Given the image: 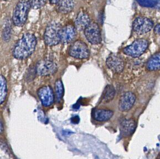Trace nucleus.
Listing matches in <instances>:
<instances>
[{"label": "nucleus", "mask_w": 160, "mask_h": 159, "mask_svg": "<svg viewBox=\"0 0 160 159\" xmlns=\"http://www.w3.org/2000/svg\"><path fill=\"white\" fill-rule=\"evenodd\" d=\"M55 93L57 101H60L64 94V87L61 80H58L55 83Z\"/></svg>", "instance_id": "21"}, {"label": "nucleus", "mask_w": 160, "mask_h": 159, "mask_svg": "<svg viewBox=\"0 0 160 159\" xmlns=\"http://www.w3.org/2000/svg\"><path fill=\"white\" fill-rule=\"evenodd\" d=\"M106 62L108 68L115 73H120L124 70V60L118 54H110L107 58Z\"/></svg>", "instance_id": "9"}, {"label": "nucleus", "mask_w": 160, "mask_h": 159, "mask_svg": "<svg viewBox=\"0 0 160 159\" xmlns=\"http://www.w3.org/2000/svg\"><path fill=\"white\" fill-rule=\"evenodd\" d=\"M36 72L41 76L53 74L57 70V65L53 61L44 59L39 61L36 65Z\"/></svg>", "instance_id": "8"}, {"label": "nucleus", "mask_w": 160, "mask_h": 159, "mask_svg": "<svg viewBox=\"0 0 160 159\" xmlns=\"http://www.w3.org/2000/svg\"><path fill=\"white\" fill-rule=\"evenodd\" d=\"M3 130V126L2 123L0 122V133H2Z\"/></svg>", "instance_id": "27"}, {"label": "nucleus", "mask_w": 160, "mask_h": 159, "mask_svg": "<svg viewBox=\"0 0 160 159\" xmlns=\"http://www.w3.org/2000/svg\"><path fill=\"white\" fill-rule=\"evenodd\" d=\"M12 26L10 21L8 20L5 23L2 31V38L5 42H8L12 36Z\"/></svg>", "instance_id": "20"}, {"label": "nucleus", "mask_w": 160, "mask_h": 159, "mask_svg": "<svg viewBox=\"0 0 160 159\" xmlns=\"http://www.w3.org/2000/svg\"><path fill=\"white\" fill-rule=\"evenodd\" d=\"M37 46V38L33 34L27 33L17 41L13 49V56L18 59L29 57L34 52Z\"/></svg>", "instance_id": "1"}, {"label": "nucleus", "mask_w": 160, "mask_h": 159, "mask_svg": "<svg viewBox=\"0 0 160 159\" xmlns=\"http://www.w3.org/2000/svg\"><path fill=\"white\" fill-rule=\"evenodd\" d=\"M84 34L88 41L92 44H98L102 42L100 29L99 25L95 22H90L84 30Z\"/></svg>", "instance_id": "6"}, {"label": "nucleus", "mask_w": 160, "mask_h": 159, "mask_svg": "<svg viewBox=\"0 0 160 159\" xmlns=\"http://www.w3.org/2000/svg\"><path fill=\"white\" fill-rule=\"evenodd\" d=\"M153 26L152 21L147 17H138L132 24L133 31L138 34H143L150 31Z\"/></svg>", "instance_id": "7"}, {"label": "nucleus", "mask_w": 160, "mask_h": 159, "mask_svg": "<svg viewBox=\"0 0 160 159\" xmlns=\"http://www.w3.org/2000/svg\"><path fill=\"white\" fill-rule=\"evenodd\" d=\"M59 1V0H50V3L52 5H56Z\"/></svg>", "instance_id": "26"}, {"label": "nucleus", "mask_w": 160, "mask_h": 159, "mask_svg": "<svg viewBox=\"0 0 160 159\" xmlns=\"http://www.w3.org/2000/svg\"><path fill=\"white\" fill-rule=\"evenodd\" d=\"M62 27L57 22H51L47 26L44 40L47 46H54L61 42V33Z\"/></svg>", "instance_id": "3"}, {"label": "nucleus", "mask_w": 160, "mask_h": 159, "mask_svg": "<svg viewBox=\"0 0 160 159\" xmlns=\"http://www.w3.org/2000/svg\"><path fill=\"white\" fill-rule=\"evenodd\" d=\"M7 94L8 87L6 80L3 75H0V105L5 101Z\"/></svg>", "instance_id": "18"}, {"label": "nucleus", "mask_w": 160, "mask_h": 159, "mask_svg": "<svg viewBox=\"0 0 160 159\" xmlns=\"http://www.w3.org/2000/svg\"><path fill=\"white\" fill-rule=\"evenodd\" d=\"M138 4L144 8H152L157 4L155 0H137Z\"/></svg>", "instance_id": "23"}, {"label": "nucleus", "mask_w": 160, "mask_h": 159, "mask_svg": "<svg viewBox=\"0 0 160 159\" xmlns=\"http://www.w3.org/2000/svg\"><path fill=\"white\" fill-rule=\"evenodd\" d=\"M136 124L135 121L132 119H125L120 124V132L124 137H129L135 131Z\"/></svg>", "instance_id": "14"}, {"label": "nucleus", "mask_w": 160, "mask_h": 159, "mask_svg": "<svg viewBox=\"0 0 160 159\" xmlns=\"http://www.w3.org/2000/svg\"><path fill=\"white\" fill-rule=\"evenodd\" d=\"M148 41L144 39H138L133 42L131 45L124 48L123 52L128 56L138 58L143 54L148 47Z\"/></svg>", "instance_id": "4"}, {"label": "nucleus", "mask_w": 160, "mask_h": 159, "mask_svg": "<svg viewBox=\"0 0 160 159\" xmlns=\"http://www.w3.org/2000/svg\"><path fill=\"white\" fill-rule=\"evenodd\" d=\"M115 94V90L113 86L112 85H108L105 87L102 94L103 100L106 103L109 102L114 99Z\"/></svg>", "instance_id": "19"}, {"label": "nucleus", "mask_w": 160, "mask_h": 159, "mask_svg": "<svg viewBox=\"0 0 160 159\" xmlns=\"http://www.w3.org/2000/svg\"><path fill=\"white\" fill-rule=\"evenodd\" d=\"M31 8L29 1L20 0L15 6L12 15V22L15 26L21 27L27 21L29 10Z\"/></svg>", "instance_id": "2"}, {"label": "nucleus", "mask_w": 160, "mask_h": 159, "mask_svg": "<svg viewBox=\"0 0 160 159\" xmlns=\"http://www.w3.org/2000/svg\"><path fill=\"white\" fill-rule=\"evenodd\" d=\"M72 122L73 123H78L79 122V117L78 116H74V117H73L72 119Z\"/></svg>", "instance_id": "25"}, {"label": "nucleus", "mask_w": 160, "mask_h": 159, "mask_svg": "<svg viewBox=\"0 0 160 159\" xmlns=\"http://www.w3.org/2000/svg\"><path fill=\"white\" fill-rule=\"evenodd\" d=\"M68 53L70 56L78 59L88 58L90 55L87 45L80 40L75 41L70 45Z\"/></svg>", "instance_id": "5"}, {"label": "nucleus", "mask_w": 160, "mask_h": 159, "mask_svg": "<svg viewBox=\"0 0 160 159\" xmlns=\"http://www.w3.org/2000/svg\"><path fill=\"white\" fill-rule=\"evenodd\" d=\"M76 37V28L72 24H67L62 28L61 42L68 44L72 42Z\"/></svg>", "instance_id": "12"}, {"label": "nucleus", "mask_w": 160, "mask_h": 159, "mask_svg": "<svg viewBox=\"0 0 160 159\" xmlns=\"http://www.w3.org/2000/svg\"><path fill=\"white\" fill-rule=\"evenodd\" d=\"M38 95L43 106H50L53 103L54 96L51 87L44 86L41 88L38 91Z\"/></svg>", "instance_id": "11"}, {"label": "nucleus", "mask_w": 160, "mask_h": 159, "mask_svg": "<svg viewBox=\"0 0 160 159\" xmlns=\"http://www.w3.org/2000/svg\"><path fill=\"white\" fill-rule=\"evenodd\" d=\"M154 32L158 35H160V24H157L156 26L154 28Z\"/></svg>", "instance_id": "24"}, {"label": "nucleus", "mask_w": 160, "mask_h": 159, "mask_svg": "<svg viewBox=\"0 0 160 159\" xmlns=\"http://www.w3.org/2000/svg\"><path fill=\"white\" fill-rule=\"evenodd\" d=\"M136 100V96L131 92H126L121 95L119 102V110L121 111H129Z\"/></svg>", "instance_id": "10"}, {"label": "nucleus", "mask_w": 160, "mask_h": 159, "mask_svg": "<svg viewBox=\"0 0 160 159\" xmlns=\"http://www.w3.org/2000/svg\"><path fill=\"white\" fill-rule=\"evenodd\" d=\"M3 1H10V0H2Z\"/></svg>", "instance_id": "29"}, {"label": "nucleus", "mask_w": 160, "mask_h": 159, "mask_svg": "<svg viewBox=\"0 0 160 159\" xmlns=\"http://www.w3.org/2000/svg\"><path fill=\"white\" fill-rule=\"evenodd\" d=\"M160 159V154L159 155V156L158 157V159Z\"/></svg>", "instance_id": "28"}, {"label": "nucleus", "mask_w": 160, "mask_h": 159, "mask_svg": "<svg viewBox=\"0 0 160 159\" xmlns=\"http://www.w3.org/2000/svg\"><path fill=\"white\" fill-rule=\"evenodd\" d=\"M94 118L98 121H107L112 118L113 111L107 109H97L94 111Z\"/></svg>", "instance_id": "16"}, {"label": "nucleus", "mask_w": 160, "mask_h": 159, "mask_svg": "<svg viewBox=\"0 0 160 159\" xmlns=\"http://www.w3.org/2000/svg\"><path fill=\"white\" fill-rule=\"evenodd\" d=\"M32 8L34 9H39L46 5L47 0H29Z\"/></svg>", "instance_id": "22"}, {"label": "nucleus", "mask_w": 160, "mask_h": 159, "mask_svg": "<svg viewBox=\"0 0 160 159\" xmlns=\"http://www.w3.org/2000/svg\"><path fill=\"white\" fill-rule=\"evenodd\" d=\"M146 68L150 71L160 69V52L151 56L146 63Z\"/></svg>", "instance_id": "17"}, {"label": "nucleus", "mask_w": 160, "mask_h": 159, "mask_svg": "<svg viewBox=\"0 0 160 159\" xmlns=\"http://www.w3.org/2000/svg\"><path fill=\"white\" fill-rule=\"evenodd\" d=\"M74 8L73 0H59L56 4V10L62 14H68L72 12Z\"/></svg>", "instance_id": "15"}, {"label": "nucleus", "mask_w": 160, "mask_h": 159, "mask_svg": "<svg viewBox=\"0 0 160 159\" xmlns=\"http://www.w3.org/2000/svg\"><path fill=\"white\" fill-rule=\"evenodd\" d=\"M90 22V18L87 12L84 11H80L75 18V28L79 31H84Z\"/></svg>", "instance_id": "13"}]
</instances>
